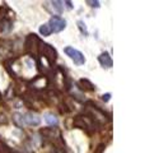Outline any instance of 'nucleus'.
I'll use <instances>...</instances> for the list:
<instances>
[{"instance_id":"f8f14e48","label":"nucleus","mask_w":145,"mask_h":153,"mask_svg":"<svg viewBox=\"0 0 145 153\" xmlns=\"http://www.w3.org/2000/svg\"><path fill=\"white\" fill-rule=\"evenodd\" d=\"M78 28H79V31L81 32V35H84V36H88V30H87V26H85V23L83 21H78Z\"/></svg>"},{"instance_id":"6e6552de","label":"nucleus","mask_w":145,"mask_h":153,"mask_svg":"<svg viewBox=\"0 0 145 153\" xmlns=\"http://www.w3.org/2000/svg\"><path fill=\"white\" fill-rule=\"evenodd\" d=\"M45 121L48 124V125H57V124H59V120H57V117L55 116L54 114L52 112H47V114H45Z\"/></svg>"},{"instance_id":"dca6fc26","label":"nucleus","mask_w":145,"mask_h":153,"mask_svg":"<svg viewBox=\"0 0 145 153\" xmlns=\"http://www.w3.org/2000/svg\"><path fill=\"white\" fill-rule=\"evenodd\" d=\"M109 98H111V93H106V94L102 96V100H103L104 102H108V101H109Z\"/></svg>"},{"instance_id":"f3484780","label":"nucleus","mask_w":145,"mask_h":153,"mask_svg":"<svg viewBox=\"0 0 145 153\" xmlns=\"http://www.w3.org/2000/svg\"><path fill=\"white\" fill-rule=\"evenodd\" d=\"M54 153H65L62 148H59V147H55L54 148Z\"/></svg>"},{"instance_id":"f03ea898","label":"nucleus","mask_w":145,"mask_h":153,"mask_svg":"<svg viewBox=\"0 0 145 153\" xmlns=\"http://www.w3.org/2000/svg\"><path fill=\"white\" fill-rule=\"evenodd\" d=\"M64 52L74 61L75 65H84L85 64V56L83 55V52L74 49L72 46H66L64 49Z\"/></svg>"},{"instance_id":"4468645a","label":"nucleus","mask_w":145,"mask_h":153,"mask_svg":"<svg viewBox=\"0 0 145 153\" xmlns=\"http://www.w3.org/2000/svg\"><path fill=\"white\" fill-rule=\"evenodd\" d=\"M104 148H106V146H104V144H99L98 147H97V149H95V152H94V153H103Z\"/></svg>"},{"instance_id":"39448f33","label":"nucleus","mask_w":145,"mask_h":153,"mask_svg":"<svg viewBox=\"0 0 145 153\" xmlns=\"http://www.w3.org/2000/svg\"><path fill=\"white\" fill-rule=\"evenodd\" d=\"M23 116V123L24 124H27V125H30V126H37V125H40V117L37 116L36 114H33V112H27V114H24L22 115Z\"/></svg>"},{"instance_id":"20e7f679","label":"nucleus","mask_w":145,"mask_h":153,"mask_svg":"<svg viewBox=\"0 0 145 153\" xmlns=\"http://www.w3.org/2000/svg\"><path fill=\"white\" fill-rule=\"evenodd\" d=\"M40 41L41 40L37 37V35H35V33H31V35H28L27 38H26V42H24V49H26V51L33 54V51H37Z\"/></svg>"},{"instance_id":"ddd939ff","label":"nucleus","mask_w":145,"mask_h":153,"mask_svg":"<svg viewBox=\"0 0 145 153\" xmlns=\"http://www.w3.org/2000/svg\"><path fill=\"white\" fill-rule=\"evenodd\" d=\"M0 152H3V153H14V152L10 149V148L4 144L1 140H0Z\"/></svg>"},{"instance_id":"a211bd4d","label":"nucleus","mask_w":145,"mask_h":153,"mask_svg":"<svg viewBox=\"0 0 145 153\" xmlns=\"http://www.w3.org/2000/svg\"><path fill=\"white\" fill-rule=\"evenodd\" d=\"M64 4H66V8H67V9H72L71 1H64Z\"/></svg>"},{"instance_id":"9d476101","label":"nucleus","mask_w":145,"mask_h":153,"mask_svg":"<svg viewBox=\"0 0 145 153\" xmlns=\"http://www.w3.org/2000/svg\"><path fill=\"white\" fill-rule=\"evenodd\" d=\"M40 33H41L43 37H47V36H50L52 32L50 30V27H48V25H42L40 27Z\"/></svg>"},{"instance_id":"7ed1b4c3","label":"nucleus","mask_w":145,"mask_h":153,"mask_svg":"<svg viewBox=\"0 0 145 153\" xmlns=\"http://www.w3.org/2000/svg\"><path fill=\"white\" fill-rule=\"evenodd\" d=\"M47 25H48V27H50L51 32L59 33V32L64 31L66 28V21L60 16H54V17H51V19L48 21Z\"/></svg>"},{"instance_id":"9b49d317","label":"nucleus","mask_w":145,"mask_h":153,"mask_svg":"<svg viewBox=\"0 0 145 153\" xmlns=\"http://www.w3.org/2000/svg\"><path fill=\"white\" fill-rule=\"evenodd\" d=\"M13 120L14 123H16V125L19 126V128H23V116L21 114H14V116H13Z\"/></svg>"},{"instance_id":"f257e3e1","label":"nucleus","mask_w":145,"mask_h":153,"mask_svg":"<svg viewBox=\"0 0 145 153\" xmlns=\"http://www.w3.org/2000/svg\"><path fill=\"white\" fill-rule=\"evenodd\" d=\"M37 51L40 52L41 56H43L48 61V64H50V65L54 64L56 61V59H57V51H56V49L54 46H51L50 44H46V42L40 41Z\"/></svg>"},{"instance_id":"1a4fd4ad","label":"nucleus","mask_w":145,"mask_h":153,"mask_svg":"<svg viewBox=\"0 0 145 153\" xmlns=\"http://www.w3.org/2000/svg\"><path fill=\"white\" fill-rule=\"evenodd\" d=\"M51 4H52V8H54L59 14H61L62 12H64V9H65L64 1H51Z\"/></svg>"},{"instance_id":"423d86ee","label":"nucleus","mask_w":145,"mask_h":153,"mask_svg":"<svg viewBox=\"0 0 145 153\" xmlns=\"http://www.w3.org/2000/svg\"><path fill=\"white\" fill-rule=\"evenodd\" d=\"M98 61H99V64L103 66V68H112V65H113V61H112V57H111V55L108 54L107 51H104L102 52L99 56H98Z\"/></svg>"},{"instance_id":"2eb2a0df","label":"nucleus","mask_w":145,"mask_h":153,"mask_svg":"<svg viewBox=\"0 0 145 153\" xmlns=\"http://www.w3.org/2000/svg\"><path fill=\"white\" fill-rule=\"evenodd\" d=\"M87 4H90L92 8H99V1H87Z\"/></svg>"},{"instance_id":"0eeeda50","label":"nucleus","mask_w":145,"mask_h":153,"mask_svg":"<svg viewBox=\"0 0 145 153\" xmlns=\"http://www.w3.org/2000/svg\"><path fill=\"white\" fill-rule=\"evenodd\" d=\"M80 84V89H85V91H95V84H93L88 79H80L79 80Z\"/></svg>"}]
</instances>
